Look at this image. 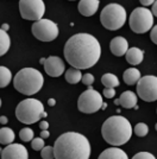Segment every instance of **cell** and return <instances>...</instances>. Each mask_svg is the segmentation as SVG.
<instances>
[{
  "label": "cell",
  "instance_id": "13",
  "mask_svg": "<svg viewBox=\"0 0 157 159\" xmlns=\"http://www.w3.org/2000/svg\"><path fill=\"white\" fill-rule=\"evenodd\" d=\"M64 63L62 58L57 56H50L46 58V62L44 64L45 74H48L50 77H59L64 73Z\"/></svg>",
  "mask_w": 157,
  "mask_h": 159
},
{
  "label": "cell",
  "instance_id": "27",
  "mask_svg": "<svg viewBox=\"0 0 157 159\" xmlns=\"http://www.w3.org/2000/svg\"><path fill=\"white\" fill-rule=\"evenodd\" d=\"M40 157H42V159H54L55 158L54 146H45V147L40 151Z\"/></svg>",
  "mask_w": 157,
  "mask_h": 159
},
{
  "label": "cell",
  "instance_id": "40",
  "mask_svg": "<svg viewBox=\"0 0 157 159\" xmlns=\"http://www.w3.org/2000/svg\"><path fill=\"white\" fill-rule=\"evenodd\" d=\"M45 62H46V58H40V61H39V63H40V64H43V66L45 64Z\"/></svg>",
  "mask_w": 157,
  "mask_h": 159
},
{
  "label": "cell",
  "instance_id": "19",
  "mask_svg": "<svg viewBox=\"0 0 157 159\" xmlns=\"http://www.w3.org/2000/svg\"><path fill=\"white\" fill-rule=\"evenodd\" d=\"M140 79H142L140 77V71L136 68H129L123 74V80H124V82L127 86L136 84Z\"/></svg>",
  "mask_w": 157,
  "mask_h": 159
},
{
  "label": "cell",
  "instance_id": "15",
  "mask_svg": "<svg viewBox=\"0 0 157 159\" xmlns=\"http://www.w3.org/2000/svg\"><path fill=\"white\" fill-rule=\"evenodd\" d=\"M99 0H81L78 2V12L83 17H91L97 13L99 8Z\"/></svg>",
  "mask_w": 157,
  "mask_h": 159
},
{
  "label": "cell",
  "instance_id": "32",
  "mask_svg": "<svg viewBox=\"0 0 157 159\" xmlns=\"http://www.w3.org/2000/svg\"><path fill=\"white\" fill-rule=\"evenodd\" d=\"M150 38H151V42H152V43H155V44L157 45V25L151 29Z\"/></svg>",
  "mask_w": 157,
  "mask_h": 159
},
{
  "label": "cell",
  "instance_id": "4",
  "mask_svg": "<svg viewBox=\"0 0 157 159\" xmlns=\"http://www.w3.org/2000/svg\"><path fill=\"white\" fill-rule=\"evenodd\" d=\"M44 77L40 71L33 68H24L16 74L13 79V87L17 92L23 95L31 96L42 89Z\"/></svg>",
  "mask_w": 157,
  "mask_h": 159
},
{
  "label": "cell",
  "instance_id": "17",
  "mask_svg": "<svg viewBox=\"0 0 157 159\" xmlns=\"http://www.w3.org/2000/svg\"><path fill=\"white\" fill-rule=\"evenodd\" d=\"M127 63L131 66H138L144 60V51L138 48H130L129 51L125 55Z\"/></svg>",
  "mask_w": 157,
  "mask_h": 159
},
{
  "label": "cell",
  "instance_id": "43",
  "mask_svg": "<svg viewBox=\"0 0 157 159\" xmlns=\"http://www.w3.org/2000/svg\"><path fill=\"white\" fill-rule=\"evenodd\" d=\"M155 129H156V131H157V124H156V125H155Z\"/></svg>",
  "mask_w": 157,
  "mask_h": 159
},
{
  "label": "cell",
  "instance_id": "31",
  "mask_svg": "<svg viewBox=\"0 0 157 159\" xmlns=\"http://www.w3.org/2000/svg\"><path fill=\"white\" fill-rule=\"evenodd\" d=\"M102 95L106 99H112V98L116 96V90L113 88H105L104 92H102Z\"/></svg>",
  "mask_w": 157,
  "mask_h": 159
},
{
  "label": "cell",
  "instance_id": "2",
  "mask_svg": "<svg viewBox=\"0 0 157 159\" xmlns=\"http://www.w3.org/2000/svg\"><path fill=\"white\" fill-rule=\"evenodd\" d=\"M54 151L55 159H89L91 144L81 133L67 132L56 139Z\"/></svg>",
  "mask_w": 157,
  "mask_h": 159
},
{
  "label": "cell",
  "instance_id": "20",
  "mask_svg": "<svg viewBox=\"0 0 157 159\" xmlns=\"http://www.w3.org/2000/svg\"><path fill=\"white\" fill-rule=\"evenodd\" d=\"M14 132H13L11 128L8 127H2L0 129V143L2 145H11L13 144V140H14Z\"/></svg>",
  "mask_w": 157,
  "mask_h": 159
},
{
  "label": "cell",
  "instance_id": "33",
  "mask_svg": "<svg viewBox=\"0 0 157 159\" xmlns=\"http://www.w3.org/2000/svg\"><path fill=\"white\" fill-rule=\"evenodd\" d=\"M39 128H40L42 131H48V128H49V124H48V121H45V120L40 121V122H39Z\"/></svg>",
  "mask_w": 157,
  "mask_h": 159
},
{
  "label": "cell",
  "instance_id": "11",
  "mask_svg": "<svg viewBox=\"0 0 157 159\" xmlns=\"http://www.w3.org/2000/svg\"><path fill=\"white\" fill-rule=\"evenodd\" d=\"M137 94L145 102H152L157 100V76L146 75L137 83Z\"/></svg>",
  "mask_w": 157,
  "mask_h": 159
},
{
  "label": "cell",
  "instance_id": "23",
  "mask_svg": "<svg viewBox=\"0 0 157 159\" xmlns=\"http://www.w3.org/2000/svg\"><path fill=\"white\" fill-rule=\"evenodd\" d=\"M10 47H11L10 36L7 34L6 31L1 30V32H0V56H4L8 51Z\"/></svg>",
  "mask_w": 157,
  "mask_h": 159
},
{
  "label": "cell",
  "instance_id": "26",
  "mask_svg": "<svg viewBox=\"0 0 157 159\" xmlns=\"http://www.w3.org/2000/svg\"><path fill=\"white\" fill-rule=\"evenodd\" d=\"M133 132H135V134L137 137H145L148 134V132H149V127H148L146 124H144V122H139V124H137L135 126Z\"/></svg>",
  "mask_w": 157,
  "mask_h": 159
},
{
  "label": "cell",
  "instance_id": "39",
  "mask_svg": "<svg viewBox=\"0 0 157 159\" xmlns=\"http://www.w3.org/2000/svg\"><path fill=\"white\" fill-rule=\"evenodd\" d=\"M8 27H10V25H8V24H2V25H1V30H4V31H6V32H7Z\"/></svg>",
  "mask_w": 157,
  "mask_h": 159
},
{
  "label": "cell",
  "instance_id": "7",
  "mask_svg": "<svg viewBox=\"0 0 157 159\" xmlns=\"http://www.w3.org/2000/svg\"><path fill=\"white\" fill-rule=\"evenodd\" d=\"M129 24L135 33L148 32L154 27V14L146 7H137L131 12Z\"/></svg>",
  "mask_w": 157,
  "mask_h": 159
},
{
  "label": "cell",
  "instance_id": "18",
  "mask_svg": "<svg viewBox=\"0 0 157 159\" xmlns=\"http://www.w3.org/2000/svg\"><path fill=\"white\" fill-rule=\"evenodd\" d=\"M119 100H120L121 107H124L126 109L135 108V107L137 106V95L133 92H131V90H126L124 93H121Z\"/></svg>",
  "mask_w": 157,
  "mask_h": 159
},
{
  "label": "cell",
  "instance_id": "37",
  "mask_svg": "<svg viewBox=\"0 0 157 159\" xmlns=\"http://www.w3.org/2000/svg\"><path fill=\"white\" fill-rule=\"evenodd\" d=\"M48 105L50 107H54L55 105H56V100L55 99H49L48 100Z\"/></svg>",
  "mask_w": 157,
  "mask_h": 159
},
{
  "label": "cell",
  "instance_id": "35",
  "mask_svg": "<svg viewBox=\"0 0 157 159\" xmlns=\"http://www.w3.org/2000/svg\"><path fill=\"white\" fill-rule=\"evenodd\" d=\"M151 12L154 14V17H157V1L154 2V5L151 7Z\"/></svg>",
  "mask_w": 157,
  "mask_h": 159
},
{
  "label": "cell",
  "instance_id": "12",
  "mask_svg": "<svg viewBox=\"0 0 157 159\" xmlns=\"http://www.w3.org/2000/svg\"><path fill=\"white\" fill-rule=\"evenodd\" d=\"M1 159H29V152L21 144H11L1 150Z\"/></svg>",
  "mask_w": 157,
  "mask_h": 159
},
{
  "label": "cell",
  "instance_id": "9",
  "mask_svg": "<svg viewBox=\"0 0 157 159\" xmlns=\"http://www.w3.org/2000/svg\"><path fill=\"white\" fill-rule=\"evenodd\" d=\"M32 34L40 42H52L59 36V26L49 19H40L31 26Z\"/></svg>",
  "mask_w": 157,
  "mask_h": 159
},
{
  "label": "cell",
  "instance_id": "42",
  "mask_svg": "<svg viewBox=\"0 0 157 159\" xmlns=\"http://www.w3.org/2000/svg\"><path fill=\"white\" fill-rule=\"evenodd\" d=\"M114 103H116V105H118V106H119V105H120V100L117 99V100H116V101H114Z\"/></svg>",
  "mask_w": 157,
  "mask_h": 159
},
{
  "label": "cell",
  "instance_id": "16",
  "mask_svg": "<svg viewBox=\"0 0 157 159\" xmlns=\"http://www.w3.org/2000/svg\"><path fill=\"white\" fill-rule=\"evenodd\" d=\"M98 159H129L127 154L119 147H110L100 153Z\"/></svg>",
  "mask_w": 157,
  "mask_h": 159
},
{
  "label": "cell",
  "instance_id": "5",
  "mask_svg": "<svg viewBox=\"0 0 157 159\" xmlns=\"http://www.w3.org/2000/svg\"><path fill=\"white\" fill-rule=\"evenodd\" d=\"M16 116L21 124L31 125L40 119H45L48 113L44 112V106L39 100L30 98L18 103L16 108Z\"/></svg>",
  "mask_w": 157,
  "mask_h": 159
},
{
  "label": "cell",
  "instance_id": "6",
  "mask_svg": "<svg viewBox=\"0 0 157 159\" xmlns=\"http://www.w3.org/2000/svg\"><path fill=\"white\" fill-rule=\"evenodd\" d=\"M126 21V11L119 4H108L100 13V23L107 30L116 31L124 26Z\"/></svg>",
  "mask_w": 157,
  "mask_h": 159
},
{
  "label": "cell",
  "instance_id": "28",
  "mask_svg": "<svg viewBox=\"0 0 157 159\" xmlns=\"http://www.w3.org/2000/svg\"><path fill=\"white\" fill-rule=\"evenodd\" d=\"M31 147H32L35 151H42L45 146H44V140L43 138H35V139L31 141Z\"/></svg>",
  "mask_w": 157,
  "mask_h": 159
},
{
  "label": "cell",
  "instance_id": "41",
  "mask_svg": "<svg viewBox=\"0 0 157 159\" xmlns=\"http://www.w3.org/2000/svg\"><path fill=\"white\" fill-rule=\"evenodd\" d=\"M106 108H107V103H106V102H104V103H102V106H101V109H106Z\"/></svg>",
  "mask_w": 157,
  "mask_h": 159
},
{
  "label": "cell",
  "instance_id": "25",
  "mask_svg": "<svg viewBox=\"0 0 157 159\" xmlns=\"http://www.w3.org/2000/svg\"><path fill=\"white\" fill-rule=\"evenodd\" d=\"M19 138L23 141H32L35 138H33V131L31 128H29V127H25V128H21L19 132Z\"/></svg>",
  "mask_w": 157,
  "mask_h": 159
},
{
  "label": "cell",
  "instance_id": "38",
  "mask_svg": "<svg viewBox=\"0 0 157 159\" xmlns=\"http://www.w3.org/2000/svg\"><path fill=\"white\" fill-rule=\"evenodd\" d=\"M7 121H8V119H7L5 115H2L1 118H0V122L2 124V125H5V124H7Z\"/></svg>",
  "mask_w": 157,
  "mask_h": 159
},
{
  "label": "cell",
  "instance_id": "14",
  "mask_svg": "<svg viewBox=\"0 0 157 159\" xmlns=\"http://www.w3.org/2000/svg\"><path fill=\"white\" fill-rule=\"evenodd\" d=\"M129 43L127 40L125 39L124 37L121 36H118V37H114L113 39L111 40L110 43V50L111 52L117 56V57H121V56H125L126 52L129 51Z\"/></svg>",
  "mask_w": 157,
  "mask_h": 159
},
{
  "label": "cell",
  "instance_id": "21",
  "mask_svg": "<svg viewBox=\"0 0 157 159\" xmlns=\"http://www.w3.org/2000/svg\"><path fill=\"white\" fill-rule=\"evenodd\" d=\"M65 81L70 84H76L80 81H82V74L78 69L70 68L65 71Z\"/></svg>",
  "mask_w": 157,
  "mask_h": 159
},
{
  "label": "cell",
  "instance_id": "1",
  "mask_svg": "<svg viewBox=\"0 0 157 159\" xmlns=\"http://www.w3.org/2000/svg\"><path fill=\"white\" fill-rule=\"evenodd\" d=\"M65 61L75 69H89L101 56V47L98 39L89 33H76L67 40L63 49Z\"/></svg>",
  "mask_w": 157,
  "mask_h": 159
},
{
  "label": "cell",
  "instance_id": "34",
  "mask_svg": "<svg viewBox=\"0 0 157 159\" xmlns=\"http://www.w3.org/2000/svg\"><path fill=\"white\" fill-rule=\"evenodd\" d=\"M154 2H155L154 0H140V4H142L143 6H150V5L152 6Z\"/></svg>",
  "mask_w": 157,
  "mask_h": 159
},
{
  "label": "cell",
  "instance_id": "36",
  "mask_svg": "<svg viewBox=\"0 0 157 159\" xmlns=\"http://www.w3.org/2000/svg\"><path fill=\"white\" fill-rule=\"evenodd\" d=\"M49 137H50V133L48 132V131H40V138L46 139V138H49Z\"/></svg>",
  "mask_w": 157,
  "mask_h": 159
},
{
  "label": "cell",
  "instance_id": "8",
  "mask_svg": "<svg viewBox=\"0 0 157 159\" xmlns=\"http://www.w3.org/2000/svg\"><path fill=\"white\" fill-rule=\"evenodd\" d=\"M104 101L101 94L97 92L95 89H93L89 87L87 90L78 96V108L81 113L85 114H93V113L98 112L99 109H101Z\"/></svg>",
  "mask_w": 157,
  "mask_h": 159
},
{
  "label": "cell",
  "instance_id": "10",
  "mask_svg": "<svg viewBox=\"0 0 157 159\" xmlns=\"http://www.w3.org/2000/svg\"><path fill=\"white\" fill-rule=\"evenodd\" d=\"M19 11L21 18L33 20L35 23L43 19L45 13V5L42 0H20Z\"/></svg>",
  "mask_w": 157,
  "mask_h": 159
},
{
  "label": "cell",
  "instance_id": "30",
  "mask_svg": "<svg viewBox=\"0 0 157 159\" xmlns=\"http://www.w3.org/2000/svg\"><path fill=\"white\" fill-rule=\"evenodd\" d=\"M94 81H95V79H94V76L92 75V74H85L83 76H82V83L83 84H86V86L91 87L93 83H94Z\"/></svg>",
  "mask_w": 157,
  "mask_h": 159
},
{
  "label": "cell",
  "instance_id": "29",
  "mask_svg": "<svg viewBox=\"0 0 157 159\" xmlns=\"http://www.w3.org/2000/svg\"><path fill=\"white\" fill-rule=\"evenodd\" d=\"M132 159H156V158L150 152H138L132 157Z\"/></svg>",
  "mask_w": 157,
  "mask_h": 159
},
{
  "label": "cell",
  "instance_id": "22",
  "mask_svg": "<svg viewBox=\"0 0 157 159\" xmlns=\"http://www.w3.org/2000/svg\"><path fill=\"white\" fill-rule=\"evenodd\" d=\"M101 83L105 86V88H116V87L119 86V80L118 77L114 75V74L107 73L102 75L101 77Z\"/></svg>",
  "mask_w": 157,
  "mask_h": 159
},
{
  "label": "cell",
  "instance_id": "3",
  "mask_svg": "<svg viewBox=\"0 0 157 159\" xmlns=\"http://www.w3.org/2000/svg\"><path fill=\"white\" fill-rule=\"evenodd\" d=\"M132 132L133 128L131 126V122L126 118L120 115L110 116L101 126L102 138L107 144L112 145L113 147L126 144L131 139Z\"/></svg>",
  "mask_w": 157,
  "mask_h": 159
},
{
  "label": "cell",
  "instance_id": "24",
  "mask_svg": "<svg viewBox=\"0 0 157 159\" xmlns=\"http://www.w3.org/2000/svg\"><path fill=\"white\" fill-rule=\"evenodd\" d=\"M12 81V73L10 69H7L6 66H1L0 68V87L5 88L7 87Z\"/></svg>",
  "mask_w": 157,
  "mask_h": 159
}]
</instances>
